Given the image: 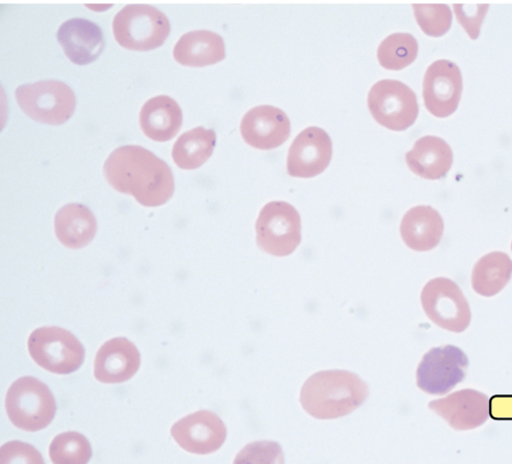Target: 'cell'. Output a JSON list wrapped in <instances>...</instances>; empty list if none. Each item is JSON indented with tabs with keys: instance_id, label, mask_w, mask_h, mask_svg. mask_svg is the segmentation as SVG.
Returning a JSON list of instances; mask_svg holds the SVG:
<instances>
[{
	"instance_id": "cell-24",
	"label": "cell",
	"mask_w": 512,
	"mask_h": 464,
	"mask_svg": "<svg viewBox=\"0 0 512 464\" xmlns=\"http://www.w3.org/2000/svg\"><path fill=\"white\" fill-rule=\"evenodd\" d=\"M217 134L212 129L197 127L183 133L173 147L172 156L182 170H197L212 155Z\"/></svg>"
},
{
	"instance_id": "cell-30",
	"label": "cell",
	"mask_w": 512,
	"mask_h": 464,
	"mask_svg": "<svg viewBox=\"0 0 512 464\" xmlns=\"http://www.w3.org/2000/svg\"><path fill=\"white\" fill-rule=\"evenodd\" d=\"M489 5L469 6L454 5V12L458 22L464 27L468 35L476 40L480 34V27Z\"/></svg>"
},
{
	"instance_id": "cell-27",
	"label": "cell",
	"mask_w": 512,
	"mask_h": 464,
	"mask_svg": "<svg viewBox=\"0 0 512 464\" xmlns=\"http://www.w3.org/2000/svg\"><path fill=\"white\" fill-rule=\"evenodd\" d=\"M421 30L430 37H442L450 30L452 12L447 5H414Z\"/></svg>"
},
{
	"instance_id": "cell-7",
	"label": "cell",
	"mask_w": 512,
	"mask_h": 464,
	"mask_svg": "<svg viewBox=\"0 0 512 464\" xmlns=\"http://www.w3.org/2000/svg\"><path fill=\"white\" fill-rule=\"evenodd\" d=\"M256 231L257 243L265 253L286 257L301 244V216L286 202H271L261 210Z\"/></svg>"
},
{
	"instance_id": "cell-10",
	"label": "cell",
	"mask_w": 512,
	"mask_h": 464,
	"mask_svg": "<svg viewBox=\"0 0 512 464\" xmlns=\"http://www.w3.org/2000/svg\"><path fill=\"white\" fill-rule=\"evenodd\" d=\"M368 107L375 121L393 130H407L417 120L416 94L398 80L385 79L375 84L368 95Z\"/></svg>"
},
{
	"instance_id": "cell-8",
	"label": "cell",
	"mask_w": 512,
	"mask_h": 464,
	"mask_svg": "<svg viewBox=\"0 0 512 464\" xmlns=\"http://www.w3.org/2000/svg\"><path fill=\"white\" fill-rule=\"evenodd\" d=\"M33 360L43 369L61 375L71 374L83 365L86 351L82 343L61 327H42L29 339Z\"/></svg>"
},
{
	"instance_id": "cell-22",
	"label": "cell",
	"mask_w": 512,
	"mask_h": 464,
	"mask_svg": "<svg viewBox=\"0 0 512 464\" xmlns=\"http://www.w3.org/2000/svg\"><path fill=\"white\" fill-rule=\"evenodd\" d=\"M58 239L66 248L78 250L87 247L97 232L93 212L82 204H68L61 208L55 220Z\"/></svg>"
},
{
	"instance_id": "cell-29",
	"label": "cell",
	"mask_w": 512,
	"mask_h": 464,
	"mask_svg": "<svg viewBox=\"0 0 512 464\" xmlns=\"http://www.w3.org/2000/svg\"><path fill=\"white\" fill-rule=\"evenodd\" d=\"M0 464H45V461L32 445L13 441L0 449Z\"/></svg>"
},
{
	"instance_id": "cell-18",
	"label": "cell",
	"mask_w": 512,
	"mask_h": 464,
	"mask_svg": "<svg viewBox=\"0 0 512 464\" xmlns=\"http://www.w3.org/2000/svg\"><path fill=\"white\" fill-rule=\"evenodd\" d=\"M400 234L411 250L429 252L436 249L442 240L444 221L433 207L417 206L403 216Z\"/></svg>"
},
{
	"instance_id": "cell-11",
	"label": "cell",
	"mask_w": 512,
	"mask_h": 464,
	"mask_svg": "<svg viewBox=\"0 0 512 464\" xmlns=\"http://www.w3.org/2000/svg\"><path fill=\"white\" fill-rule=\"evenodd\" d=\"M428 408L456 431H471L487 423L492 415L488 395L473 389L456 391L430 401Z\"/></svg>"
},
{
	"instance_id": "cell-3",
	"label": "cell",
	"mask_w": 512,
	"mask_h": 464,
	"mask_svg": "<svg viewBox=\"0 0 512 464\" xmlns=\"http://www.w3.org/2000/svg\"><path fill=\"white\" fill-rule=\"evenodd\" d=\"M6 411L17 428L37 432L55 419L57 403L49 388L35 377L17 379L6 397Z\"/></svg>"
},
{
	"instance_id": "cell-15",
	"label": "cell",
	"mask_w": 512,
	"mask_h": 464,
	"mask_svg": "<svg viewBox=\"0 0 512 464\" xmlns=\"http://www.w3.org/2000/svg\"><path fill=\"white\" fill-rule=\"evenodd\" d=\"M242 138L251 147L273 150L282 146L289 138L291 126L281 109L261 105L251 109L240 125Z\"/></svg>"
},
{
	"instance_id": "cell-23",
	"label": "cell",
	"mask_w": 512,
	"mask_h": 464,
	"mask_svg": "<svg viewBox=\"0 0 512 464\" xmlns=\"http://www.w3.org/2000/svg\"><path fill=\"white\" fill-rule=\"evenodd\" d=\"M512 278V260L503 252H493L481 257L473 267L471 284L480 296L499 294Z\"/></svg>"
},
{
	"instance_id": "cell-16",
	"label": "cell",
	"mask_w": 512,
	"mask_h": 464,
	"mask_svg": "<svg viewBox=\"0 0 512 464\" xmlns=\"http://www.w3.org/2000/svg\"><path fill=\"white\" fill-rule=\"evenodd\" d=\"M57 37L67 58L79 66L95 62L105 48L102 30L88 19L67 20L60 26Z\"/></svg>"
},
{
	"instance_id": "cell-13",
	"label": "cell",
	"mask_w": 512,
	"mask_h": 464,
	"mask_svg": "<svg viewBox=\"0 0 512 464\" xmlns=\"http://www.w3.org/2000/svg\"><path fill=\"white\" fill-rule=\"evenodd\" d=\"M171 434L183 450L207 455L222 448L227 439V428L218 415L200 411L175 423Z\"/></svg>"
},
{
	"instance_id": "cell-9",
	"label": "cell",
	"mask_w": 512,
	"mask_h": 464,
	"mask_svg": "<svg viewBox=\"0 0 512 464\" xmlns=\"http://www.w3.org/2000/svg\"><path fill=\"white\" fill-rule=\"evenodd\" d=\"M469 359L463 349L444 345L424 354L417 369L418 388L433 396H444L462 384L469 369Z\"/></svg>"
},
{
	"instance_id": "cell-2",
	"label": "cell",
	"mask_w": 512,
	"mask_h": 464,
	"mask_svg": "<svg viewBox=\"0 0 512 464\" xmlns=\"http://www.w3.org/2000/svg\"><path fill=\"white\" fill-rule=\"evenodd\" d=\"M368 396V386L357 374L328 370L317 372L306 380L300 400L311 417L334 420L354 413Z\"/></svg>"
},
{
	"instance_id": "cell-31",
	"label": "cell",
	"mask_w": 512,
	"mask_h": 464,
	"mask_svg": "<svg viewBox=\"0 0 512 464\" xmlns=\"http://www.w3.org/2000/svg\"><path fill=\"white\" fill-rule=\"evenodd\" d=\"M511 251H512V243H511Z\"/></svg>"
},
{
	"instance_id": "cell-21",
	"label": "cell",
	"mask_w": 512,
	"mask_h": 464,
	"mask_svg": "<svg viewBox=\"0 0 512 464\" xmlns=\"http://www.w3.org/2000/svg\"><path fill=\"white\" fill-rule=\"evenodd\" d=\"M173 54L180 65L200 68L222 62L226 58V47L220 35L196 31L183 35Z\"/></svg>"
},
{
	"instance_id": "cell-12",
	"label": "cell",
	"mask_w": 512,
	"mask_h": 464,
	"mask_svg": "<svg viewBox=\"0 0 512 464\" xmlns=\"http://www.w3.org/2000/svg\"><path fill=\"white\" fill-rule=\"evenodd\" d=\"M463 93L461 69L450 61L431 64L423 81V98L427 111L437 118L454 114Z\"/></svg>"
},
{
	"instance_id": "cell-17",
	"label": "cell",
	"mask_w": 512,
	"mask_h": 464,
	"mask_svg": "<svg viewBox=\"0 0 512 464\" xmlns=\"http://www.w3.org/2000/svg\"><path fill=\"white\" fill-rule=\"evenodd\" d=\"M141 356L136 345L126 338L107 341L98 351L94 374L103 384H122L137 374Z\"/></svg>"
},
{
	"instance_id": "cell-25",
	"label": "cell",
	"mask_w": 512,
	"mask_h": 464,
	"mask_svg": "<svg viewBox=\"0 0 512 464\" xmlns=\"http://www.w3.org/2000/svg\"><path fill=\"white\" fill-rule=\"evenodd\" d=\"M418 42L410 34H394L377 50V59L387 70L399 71L410 66L418 56Z\"/></svg>"
},
{
	"instance_id": "cell-26",
	"label": "cell",
	"mask_w": 512,
	"mask_h": 464,
	"mask_svg": "<svg viewBox=\"0 0 512 464\" xmlns=\"http://www.w3.org/2000/svg\"><path fill=\"white\" fill-rule=\"evenodd\" d=\"M92 455L89 440L83 434L74 431L59 434L49 447V456L53 464H88Z\"/></svg>"
},
{
	"instance_id": "cell-14",
	"label": "cell",
	"mask_w": 512,
	"mask_h": 464,
	"mask_svg": "<svg viewBox=\"0 0 512 464\" xmlns=\"http://www.w3.org/2000/svg\"><path fill=\"white\" fill-rule=\"evenodd\" d=\"M333 154L329 134L318 127L302 131L291 145L287 158L288 174L296 178H313L325 172Z\"/></svg>"
},
{
	"instance_id": "cell-6",
	"label": "cell",
	"mask_w": 512,
	"mask_h": 464,
	"mask_svg": "<svg viewBox=\"0 0 512 464\" xmlns=\"http://www.w3.org/2000/svg\"><path fill=\"white\" fill-rule=\"evenodd\" d=\"M426 316L441 329L462 334L471 324L472 312L464 292L448 278L430 280L421 292Z\"/></svg>"
},
{
	"instance_id": "cell-1",
	"label": "cell",
	"mask_w": 512,
	"mask_h": 464,
	"mask_svg": "<svg viewBox=\"0 0 512 464\" xmlns=\"http://www.w3.org/2000/svg\"><path fill=\"white\" fill-rule=\"evenodd\" d=\"M104 176L114 189L146 207L170 201L175 182L168 163L141 146H123L106 159Z\"/></svg>"
},
{
	"instance_id": "cell-19",
	"label": "cell",
	"mask_w": 512,
	"mask_h": 464,
	"mask_svg": "<svg viewBox=\"0 0 512 464\" xmlns=\"http://www.w3.org/2000/svg\"><path fill=\"white\" fill-rule=\"evenodd\" d=\"M179 104L169 96H157L147 101L140 114V124L145 135L158 143L175 138L182 126Z\"/></svg>"
},
{
	"instance_id": "cell-5",
	"label": "cell",
	"mask_w": 512,
	"mask_h": 464,
	"mask_svg": "<svg viewBox=\"0 0 512 464\" xmlns=\"http://www.w3.org/2000/svg\"><path fill=\"white\" fill-rule=\"evenodd\" d=\"M15 95L25 115L42 124L66 123L74 114L76 107V97L72 89L57 80L21 86Z\"/></svg>"
},
{
	"instance_id": "cell-20",
	"label": "cell",
	"mask_w": 512,
	"mask_h": 464,
	"mask_svg": "<svg viewBox=\"0 0 512 464\" xmlns=\"http://www.w3.org/2000/svg\"><path fill=\"white\" fill-rule=\"evenodd\" d=\"M410 170L427 180H439L450 171L453 153L450 146L438 136H424L406 155Z\"/></svg>"
},
{
	"instance_id": "cell-4",
	"label": "cell",
	"mask_w": 512,
	"mask_h": 464,
	"mask_svg": "<svg viewBox=\"0 0 512 464\" xmlns=\"http://www.w3.org/2000/svg\"><path fill=\"white\" fill-rule=\"evenodd\" d=\"M113 30L122 47L150 51L163 46L171 32L168 17L148 5H129L115 17Z\"/></svg>"
},
{
	"instance_id": "cell-28",
	"label": "cell",
	"mask_w": 512,
	"mask_h": 464,
	"mask_svg": "<svg viewBox=\"0 0 512 464\" xmlns=\"http://www.w3.org/2000/svg\"><path fill=\"white\" fill-rule=\"evenodd\" d=\"M233 464H285V457L280 444L259 441L242 449L235 457Z\"/></svg>"
}]
</instances>
